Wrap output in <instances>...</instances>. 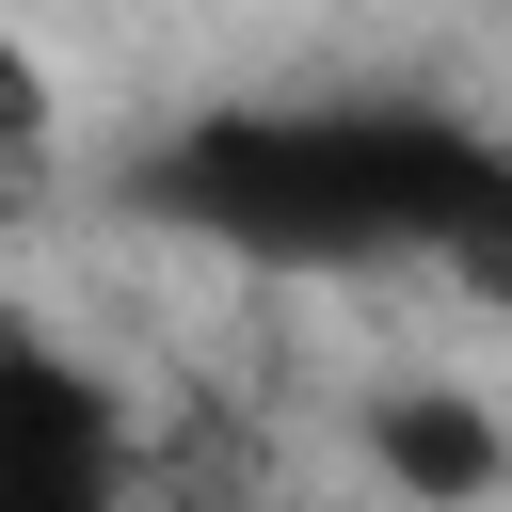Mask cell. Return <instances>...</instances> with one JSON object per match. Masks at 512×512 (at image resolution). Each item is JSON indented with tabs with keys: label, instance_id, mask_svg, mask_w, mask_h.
Returning <instances> with one entry per match:
<instances>
[{
	"label": "cell",
	"instance_id": "6da1fadb",
	"mask_svg": "<svg viewBox=\"0 0 512 512\" xmlns=\"http://www.w3.org/2000/svg\"><path fill=\"white\" fill-rule=\"evenodd\" d=\"M160 224H208L224 256L336 272V256H448L480 304H512V144L416 96L368 112H208L144 160Z\"/></svg>",
	"mask_w": 512,
	"mask_h": 512
},
{
	"label": "cell",
	"instance_id": "7a4b0ae2",
	"mask_svg": "<svg viewBox=\"0 0 512 512\" xmlns=\"http://www.w3.org/2000/svg\"><path fill=\"white\" fill-rule=\"evenodd\" d=\"M0 512H128V384L0 304Z\"/></svg>",
	"mask_w": 512,
	"mask_h": 512
},
{
	"label": "cell",
	"instance_id": "3957f363",
	"mask_svg": "<svg viewBox=\"0 0 512 512\" xmlns=\"http://www.w3.org/2000/svg\"><path fill=\"white\" fill-rule=\"evenodd\" d=\"M352 448H368V480H384L400 512H496V496H512V416H496L480 384H448V368L368 384Z\"/></svg>",
	"mask_w": 512,
	"mask_h": 512
},
{
	"label": "cell",
	"instance_id": "277c9868",
	"mask_svg": "<svg viewBox=\"0 0 512 512\" xmlns=\"http://www.w3.org/2000/svg\"><path fill=\"white\" fill-rule=\"evenodd\" d=\"M48 144H64V80H48V48H16V32H0V160L32 176Z\"/></svg>",
	"mask_w": 512,
	"mask_h": 512
}]
</instances>
